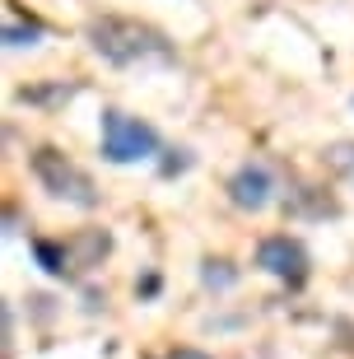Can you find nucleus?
<instances>
[{"mask_svg":"<svg viewBox=\"0 0 354 359\" xmlns=\"http://www.w3.org/2000/svg\"><path fill=\"white\" fill-rule=\"evenodd\" d=\"M89 47L103 56L107 66H144V61H172V42L158 28L140 24V19H121V14H103L89 24Z\"/></svg>","mask_w":354,"mask_h":359,"instance_id":"f257e3e1","label":"nucleus"},{"mask_svg":"<svg viewBox=\"0 0 354 359\" xmlns=\"http://www.w3.org/2000/svg\"><path fill=\"white\" fill-rule=\"evenodd\" d=\"M33 177H38L42 191H52L56 201H70V205H79V210H93V205H98V187H93V177L84 173L75 159H66L61 149H52V145L33 149Z\"/></svg>","mask_w":354,"mask_h":359,"instance_id":"f03ea898","label":"nucleus"},{"mask_svg":"<svg viewBox=\"0 0 354 359\" xmlns=\"http://www.w3.org/2000/svg\"><path fill=\"white\" fill-rule=\"evenodd\" d=\"M98 140H103V159L107 163H140L158 154V131L149 121L121 112V107H107L103 121H98Z\"/></svg>","mask_w":354,"mask_h":359,"instance_id":"7ed1b4c3","label":"nucleus"},{"mask_svg":"<svg viewBox=\"0 0 354 359\" xmlns=\"http://www.w3.org/2000/svg\"><path fill=\"white\" fill-rule=\"evenodd\" d=\"M257 266H261L266 276L285 280L289 290H299L303 280H308V252H303L299 238L275 233V238H261V248H257Z\"/></svg>","mask_w":354,"mask_h":359,"instance_id":"20e7f679","label":"nucleus"},{"mask_svg":"<svg viewBox=\"0 0 354 359\" xmlns=\"http://www.w3.org/2000/svg\"><path fill=\"white\" fill-rule=\"evenodd\" d=\"M229 196H233L238 210H266L271 196H275V177L266 163H243L233 177H229Z\"/></svg>","mask_w":354,"mask_h":359,"instance_id":"39448f33","label":"nucleus"},{"mask_svg":"<svg viewBox=\"0 0 354 359\" xmlns=\"http://www.w3.org/2000/svg\"><path fill=\"white\" fill-rule=\"evenodd\" d=\"M38 38H42L38 19H24L19 10H10V19H5V47H33Z\"/></svg>","mask_w":354,"mask_h":359,"instance_id":"423d86ee","label":"nucleus"},{"mask_svg":"<svg viewBox=\"0 0 354 359\" xmlns=\"http://www.w3.org/2000/svg\"><path fill=\"white\" fill-rule=\"evenodd\" d=\"M33 257H38L42 271H52V276H66V271H70L66 248H56V243H33Z\"/></svg>","mask_w":354,"mask_h":359,"instance_id":"0eeeda50","label":"nucleus"},{"mask_svg":"<svg viewBox=\"0 0 354 359\" xmlns=\"http://www.w3.org/2000/svg\"><path fill=\"white\" fill-rule=\"evenodd\" d=\"M327 163L336 168V173L345 177V182L354 187V140H341V145H331L327 149Z\"/></svg>","mask_w":354,"mask_h":359,"instance_id":"6e6552de","label":"nucleus"},{"mask_svg":"<svg viewBox=\"0 0 354 359\" xmlns=\"http://www.w3.org/2000/svg\"><path fill=\"white\" fill-rule=\"evenodd\" d=\"M200 276H205V285H215V290H229V285H233V271H229V262H205V271H200Z\"/></svg>","mask_w":354,"mask_h":359,"instance_id":"1a4fd4ad","label":"nucleus"},{"mask_svg":"<svg viewBox=\"0 0 354 359\" xmlns=\"http://www.w3.org/2000/svg\"><path fill=\"white\" fill-rule=\"evenodd\" d=\"M168 359H210V355H205V350H186V346H182V350H172Z\"/></svg>","mask_w":354,"mask_h":359,"instance_id":"9d476101","label":"nucleus"}]
</instances>
